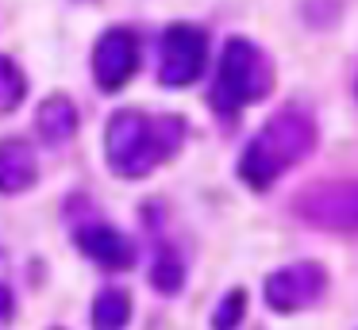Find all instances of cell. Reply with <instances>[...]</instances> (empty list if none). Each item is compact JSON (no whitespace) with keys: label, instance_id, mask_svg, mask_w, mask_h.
I'll list each match as a JSON object with an SVG mask.
<instances>
[{"label":"cell","instance_id":"obj_8","mask_svg":"<svg viewBox=\"0 0 358 330\" xmlns=\"http://www.w3.org/2000/svg\"><path fill=\"white\" fill-rule=\"evenodd\" d=\"M78 246L89 261H96L101 269H131L135 261V246L124 230L108 227V223H89V227H78Z\"/></svg>","mask_w":358,"mask_h":330},{"label":"cell","instance_id":"obj_2","mask_svg":"<svg viewBox=\"0 0 358 330\" xmlns=\"http://www.w3.org/2000/svg\"><path fill=\"white\" fill-rule=\"evenodd\" d=\"M316 146V119L304 107H281L266 119V127L247 142L239 158V177L247 188L266 192L285 169L304 161Z\"/></svg>","mask_w":358,"mask_h":330},{"label":"cell","instance_id":"obj_4","mask_svg":"<svg viewBox=\"0 0 358 330\" xmlns=\"http://www.w3.org/2000/svg\"><path fill=\"white\" fill-rule=\"evenodd\" d=\"M208 61V35L196 23H170L158 50V81L166 89H185L204 73Z\"/></svg>","mask_w":358,"mask_h":330},{"label":"cell","instance_id":"obj_5","mask_svg":"<svg viewBox=\"0 0 358 330\" xmlns=\"http://www.w3.org/2000/svg\"><path fill=\"white\" fill-rule=\"evenodd\" d=\"M327 292V269L320 261H293V265L278 269V273L266 276V307L281 315L304 311V307L320 303Z\"/></svg>","mask_w":358,"mask_h":330},{"label":"cell","instance_id":"obj_1","mask_svg":"<svg viewBox=\"0 0 358 330\" xmlns=\"http://www.w3.org/2000/svg\"><path fill=\"white\" fill-rule=\"evenodd\" d=\"M185 142V119L181 115H147L139 107H124L108 119L104 130V153L116 177H147L162 161H170Z\"/></svg>","mask_w":358,"mask_h":330},{"label":"cell","instance_id":"obj_7","mask_svg":"<svg viewBox=\"0 0 358 330\" xmlns=\"http://www.w3.org/2000/svg\"><path fill=\"white\" fill-rule=\"evenodd\" d=\"M139 69V43L127 27H108L93 46V81L101 92H120Z\"/></svg>","mask_w":358,"mask_h":330},{"label":"cell","instance_id":"obj_10","mask_svg":"<svg viewBox=\"0 0 358 330\" xmlns=\"http://www.w3.org/2000/svg\"><path fill=\"white\" fill-rule=\"evenodd\" d=\"M35 130L47 146H62L73 138L78 130V107H73L70 96H47L35 112Z\"/></svg>","mask_w":358,"mask_h":330},{"label":"cell","instance_id":"obj_3","mask_svg":"<svg viewBox=\"0 0 358 330\" xmlns=\"http://www.w3.org/2000/svg\"><path fill=\"white\" fill-rule=\"evenodd\" d=\"M273 92V61L262 46L250 38H231L220 54L216 84H212V107L224 119H235L247 104H258Z\"/></svg>","mask_w":358,"mask_h":330},{"label":"cell","instance_id":"obj_12","mask_svg":"<svg viewBox=\"0 0 358 330\" xmlns=\"http://www.w3.org/2000/svg\"><path fill=\"white\" fill-rule=\"evenodd\" d=\"M150 284H155L162 296H178L181 284H185V261L173 250H158L155 265H150Z\"/></svg>","mask_w":358,"mask_h":330},{"label":"cell","instance_id":"obj_9","mask_svg":"<svg viewBox=\"0 0 358 330\" xmlns=\"http://www.w3.org/2000/svg\"><path fill=\"white\" fill-rule=\"evenodd\" d=\"M39 181V161L31 142L24 138H0V196H20Z\"/></svg>","mask_w":358,"mask_h":330},{"label":"cell","instance_id":"obj_14","mask_svg":"<svg viewBox=\"0 0 358 330\" xmlns=\"http://www.w3.org/2000/svg\"><path fill=\"white\" fill-rule=\"evenodd\" d=\"M243 315H247V292L243 288H231L224 299L216 303L212 311V330H239Z\"/></svg>","mask_w":358,"mask_h":330},{"label":"cell","instance_id":"obj_15","mask_svg":"<svg viewBox=\"0 0 358 330\" xmlns=\"http://www.w3.org/2000/svg\"><path fill=\"white\" fill-rule=\"evenodd\" d=\"M12 311H16V303H12V292H8V284L0 280V322H8Z\"/></svg>","mask_w":358,"mask_h":330},{"label":"cell","instance_id":"obj_6","mask_svg":"<svg viewBox=\"0 0 358 330\" xmlns=\"http://www.w3.org/2000/svg\"><path fill=\"white\" fill-rule=\"evenodd\" d=\"M296 215L324 230H358V181H331L296 196Z\"/></svg>","mask_w":358,"mask_h":330},{"label":"cell","instance_id":"obj_13","mask_svg":"<svg viewBox=\"0 0 358 330\" xmlns=\"http://www.w3.org/2000/svg\"><path fill=\"white\" fill-rule=\"evenodd\" d=\"M27 96V77L12 58H0V115L16 112Z\"/></svg>","mask_w":358,"mask_h":330},{"label":"cell","instance_id":"obj_11","mask_svg":"<svg viewBox=\"0 0 358 330\" xmlns=\"http://www.w3.org/2000/svg\"><path fill=\"white\" fill-rule=\"evenodd\" d=\"M131 319V296L124 288H104L93 299V330H124Z\"/></svg>","mask_w":358,"mask_h":330}]
</instances>
